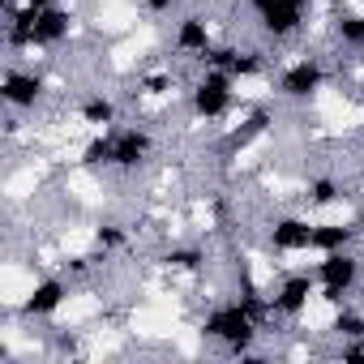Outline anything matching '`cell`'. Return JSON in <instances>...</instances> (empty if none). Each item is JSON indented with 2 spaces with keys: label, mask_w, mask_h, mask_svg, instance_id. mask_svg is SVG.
<instances>
[{
  "label": "cell",
  "mask_w": 364,
  "mask_h": 364,
  "mask_svg": "<svg viewBox=\"0 0 364 364\" xmlns=\"http://www.w3.org/2000/svg\"><path fill=\"white\" fill-rule=\"evenodd\" d=\"M82 167H112V129H99L82 146Z\"/></svg>",
  "instance_id": "e0dca14e"
},
{
  "label": "cell",
  "mask_w": 364,
  "mask_h": 364,
  "mask_svg": "<svg viewBox=\"0 0 364 364\" xmlns=\"http://www.w3.org/2000/svg\"><path fill=\"white\" fill-rule=\"evenodd\" d=\"M249 9L274 43L300 35L309 22V0H249Z\"/></svg>",
  "instance_id": "277c9868"
},
{
  "label": "cell",
  "mask_w": 364,
  "mask_h": 364,
  "mask_svg": "<svg viewBox=\"0 0 364 364\" xmlns=\"http://www.w3.org/2000/svg\"><path fill=\"white\" fill-rule=\"evenodd\" d=\"M338 193H343V185L334 176H313L309 180V202L313 206H330V202H338Z\"/></svg>",
  "instance_id": "ac0fdd59"
},
{
  "label": "cell",
  "mask_w": 364,
  "mask_h": 364,
  "mask_svg": "<svg viewBox=\"0 0 364 364\" xmlns=\"http://www.w3.org/2000/svg\"><path fill=\"white\" fill-rule=\"evenodd\" d=\"M334 39L351 52H364V14H338L334 18Z\"/></svg>",
  "instance_id": "9a60e30c"
},
{
  "label": "cell",
  "mask_w": 364,
  "mask_h": 364,
  "mask_svg": "<svg viewBox=\"0 0 364 364\" xmlns=\"http://www.w3.org/2000/svg\"><path fill=\"white\" fill-rule=\"evenodd\" d=\"M257 326H262V321H257L240 300H232V304H219V309H210V313H206L202 334H206V338H215V343H223V351H228V355H253Z\"/></svg>",
  "instance_id": "6da1fadb"
},
{
  "label": "cell",
  "mask_w": 364,
  "mask_h": 364,
  "mask_svg": "<svg viewBox=\"0 0 364 364\" xmlns=\"http://www.w3.org/2000/svg\"><path fill=\"white\" fill-rule=\"evenodd\" d=\"M355 223H313V249L317 253H338V249H351L355 240Z\"/></svg>",
  "instance_id": "4fadbf2b"
},
{
  "label": "cell",
  "mask_w": 364,
  "mask_h": 364,
  "mask_svg": "<svg viewBox=\"0 0 364 364\" xmlns=\"http://www.w3.org/2000/svg\"><path fill=\"white\" fill-rule=\"evenodd\" d=\"M321 86H326V65H321V56H300V60H291V65L279 73V95L291 99V103L313 99Z\"/></svg>",
  "instance_id": "5b68a950"
},
{
  "label": "cell",
  "mask_w": 364,
  "mask_h": 364,
  "mask_svg": "<svg viewBox=\"0 0 364 364\" xmlns=\"http://www.w3.org/2000/svg\"><path fill=\"white\" fill-rule=\"evenodd\" d=\"M171 43H176V52L180 56H206L210 48H215V35H210V22L202 18V14H185L176 22V35H171Z\"/></svg>",
  "instance_id": "7c38bea8"
},
{
  "label": "cell",
  "mask_w": 364,
  "mask_h": 364,
  "mask_svg": "<svg viewBox=\"0 0 364 364\" xmlns=\"http://www.w3.org/2000/svg\"><path fill=\"white\" fill-rule=\"evenodd\" d=\"M69 31H73V14L56 0V5H48V9L35 18V26H31V35H26V48H39V52L60 48V43L69 39Z\"/></svg>",
  "instance_id": "ba28073f"
},
{
  "label": "cell",
  "mask_w": 364,
  "mask_h": 364,
  "mask_svg": "<svg viewBox=\"0 0 364 364\" xmlns=\"http://www.w3.org/2000/svg\"><path fill=\"white\" fill-rule=\"evenodd\" d=\"M266 240L274 253H304V249H313V223L300 215H279L266 228Z\"/></svg>",
  "instance_id": "30bf717a"
},
{
  "label": "cell",
  "mask_w": 364,
  "mask_h": 364,
  "mask_svg": "<svg viewBox=\"0 0 364 364\" xmlns=\"http://www.w3.org/2000/svg\"><path fill=\"white\" fill-rule=\"evenodd\" d=\"M355 232L364 236V206H360V215H355Z\"/></svg>",
  "instance_id": "7402d4cb"
},
{
  "label": "cell",
  "mask_w": 364,
  "mask_h": 364,
  "mask_svg": "<svg viewBox=\"0 0 364 364\" xmlns=\"http://www.w3.org/2000/svg\"><path fill=\"white\" fill-rule=\"evenodd\" d=\"M43 90H48L43 77L31 73V69H9L5 82H0V99H5L14 112H35L43 103Z\"/></svg>",
  "instance_id": "9c48e42d"
},
{
  "label": "cell",
  "mask_w": 364,
  "mask_h": 364,
  "mask_svg": "<svg viewBox=\"0 0 364 364\" xmlns=\"http://www.w3.org/2000/svg\"><path fill=\"white\" fill-rule=\"evenodd\" d=\"M202 262H206V253H202L198 245H180V249H167V253H163V266H167V270H180V274L202 270Z\"/></svg>",
  "instance_id": "2e32d148"
},
{
  "label": "cell",
  "mask_w": 364,
  "mask_h": 364,
  "mask_svg": "<svg viewBox=\"0 0 364 364\" xmlns=\"http://www.w3.org/2000/svg\"><path fill=\"white\" fill-rule=\"evenodd\" d=\"M317 287H321V300H330V304H338L343 296H351L355 291V283H360V274H364V266H360V257L351 253V249H338V253H321V262H317Z\"/></svg>",
  "instance_id": "3957f363"
},
{
  "label": "cell",
  "mask_w": 364,
  "mask_h": 364,
  "mask_svg": "<svg viewBox=\"0 0 364 364\" xmlns=\"http://www.w3.org/2000/svg\"><path fill=\"white\" fill-rule=\"evenodd\" d=\"M154 154V137L141 124H120L112 129V167L116 171H137Z\"/></svg>",
  "instance_id": "8992f818"
},
{
  "label": "cell",
  "mask_w": 364,
  "mask_h": 364,
  "mask_svg": "<svg viewBox=\"0 0 364 364\" xmlns=\"http://www.w3.org/2000/svg\"><path fill=\"white\" fill-rule=\"evenodd\" d=\"M141 5H146V14H154V18H163V14H171V9L180 5V0H141Z\"/></svg>",
  "instance_id": "44dd1931"
},
{
  "label": "cell",
  "mask_w": 364,
  "mask_h": 364,
  "mask_svg": "<svg viewBox=\"0 0 364 364\" xmlns=\"http://www.w3.org/2000/svg\"><path fill=\"white\" fill-rule=\"evenodd\" d=\"M330 330H334L343 343H351V338H364V313H355V309H343V313L330 321Z\"/></svg>",
  "instance_id": "d6986e66"
},
{
  "label": "cell",
  "mask_w": 364,
  "mask_h": 364,
  "mask_svg": "<svg viewBox=\"0 0 364 364\" xmlns=\"http://www.w3.org/2000/svg\"><path fill=\"white\" fill-rule=\"evenodd\" d=\"M236 103V77L228 69H206L189 90V112L198 120H223Z\"/></svg>",
  "instance_id": "7a4b0ae2"
},
{
  "label": "cell",
  "mask_w": 364,
  "mask_h": 364,
  "mask_svg": "<svg viewBox=\"0 0 364 364\" xmlns=\"http://www.w3.org/2000/svg\"><path fill=\"white\" fill-rule=\"evenodd\" d=\"M313 296H317V274H287V279L274 287L270 309H274V317L296 321V317L309 309V300H313Z\"/></svg>",
  "instance_id": "52a82bcc"
},
{
  "label": "cell",
  "mask_w": 364,
  "mask_h": 364,
  "mask_svg": "<svg viewBox=\"0 0 364 364\" xmlns=\"http://www.w3.org/2000/svg\"><path fill=\"white\" fill-rule=\"evenodd\" d=\"M65 300H69V283L56 279V274H48V279H39L31 287V296L22 300V313L35 317V321H48V317H56L65 309Z\"/></svg>",
  "instance_id": "8fae6325"
},
{
  "label": "cell",
  "mask_w": 364,
  "mask_h": 364,
  "mask_svg": "<svg viewBox=\"0 0 364 364\" xmlns=\"http://www.w3.org/2000/svg\"><path fill=\"white\" fill-rule=\"evenodd\" d=\"M116 120H120L116 99H107V95L82 99V124H90V129H116Z\"/></svg>",
  "instance_id": "5bb4252c"
},
{
  "label": "cell",
  "mask_w": 364,
  "mask_h": 364,
  "mask_svg": "<svg viewBox=\"0 0 364 364\" xmlns=\"http://www.w3.org/2000/svg\"><path fill=\"white\" fill-rule=\"evenodd\" d=\"M95 245H99L103 253H112V249H124V245H129V232H124L120 223H103V228L95 232Z\"/></svg>",
  "instance_id": "ffe728a7"
}]
</instances>
